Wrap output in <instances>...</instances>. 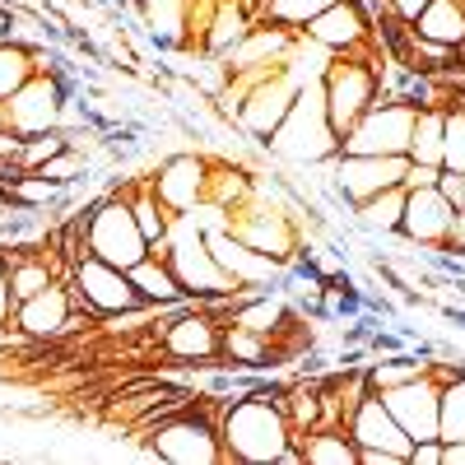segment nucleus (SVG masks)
I'll use <instances>...</instances> for the list:
<instances>
[{
    "label": "nucleus",
    "mask_w": 465,
    "mask_h": 465,
    "mask_svg": "<svg viewBox=\"0 0 465 465\" xmlns=\"http://www.w3.org/2000/svg\"><path fill=\"white\" fill-rule=\"evenodd\" d=\"M261 149H265V159H275V163H284V168H307V173L335 163L340 131L331 126L322 74H317V80H302V84H298L289 116H284L280 131L270 135Z\"/></svg>",
    "instance_id": "nucleus-1"
},
{
    "label": "nucleus",
    "mask_w": 465,
    "mask_h": 465,
    "mask_svg": "<svg viewBox=\"0 0 465 465\" xmlns=\"http://www.w3.org/2000/svg\"><path fill=\"white\" fill-rule=\"evenodd\" d=\"M219 442H223V460H247V465H275L280 451L293 442L289 438V419H284V410L275 401H270V381L265 377L238 401L223 396Z\"/></svg>",
    "instance_id": "nucleus-2"
},
{
    "label": "nucleus",
    "mask_w": 465,
    "mask_h": 465,
    "mask_svg": "<svg viewBox=\"0 0 465 465\" xmlns=\"http://www.w3.org/2000/svg\"><path fill=\"white\" fill-rule=\"evenodd\" d=\"M219 414L223 396L201 391L196 405H186L168 419H159L153 429L135 433L144 460H173V465H223V442H219Z\"/></svg>",
    "instance_id": "nucleus-3"
},
{
    "label": "nucleus",
    "mask_w": 465,
    "mask_h": 465,
    "mask_svg": "<svg viewBox=\"0 0 465 465\" xmlns=\"http://www.w3.org/2000/svg\"><path fill=\"white\" fill-rule=\"evenodd\" d=\"M84 223V238H89V256H103L112 265L131 270L135 261L149 256V238L140 232L135 214H131V201L122 196L116 186H107L103 196H94L84 210H74Z\"/></svg>",
    "instance_id": "nucleus-4"
},
{
    "label": "nucleus",
    "mask_w": 465,
    "mask_h": 465,
    "mask_svg": "<svg viewBox=\"0 0 465 465\" xmlns=\"http://www.w3.org/2000/svg\"><path fill=\"white\" fill-rule=\"evenodd\" d=\"M80 94L74 70H33L28 80L5 98V122L15 135H47L61 131L65 103Z\"/></svg>",
    "instance_id": "nucleus-5"
},
{
    "label": "nucleus",
    "mask_w": 465,
    "mask_h": 465,
    "mask_svg": "<svg viewBox=\"0 0 465 465\" xmlns=\"http://www.w3.org/2000/svg\"><path fill=\"white\" fill-rule=\"evenodd\" d=\"M381 65H391V61H372V56H331V65H326V74H322V89H326L331 126H335L340 135L377 103V94H381Z\"/></svg>",
    "instance_id": "nucleus-6"
},
{
    "label": "nucleus",
    "mask_w": 465,
    "mask_h": 465,
    "mask_svg": "<svg viewBox=\"0 0 465 465\" xmlns=\"http://www.w3.org/2000/svg\"><path fill=\"white\" fill-rule=\"evenodd\" d=\"M414 103L401 94H377V103L340 135V153H405L414 131Z\"/></svg>",
    "instance_id": "nucleus-7"
},
{
    "label": "nucleus",
    "mask_w": 465,
    "mask_h": 465,
    "mask_svg": "<svg viewBox=\"0 0 465 465\" xmlns=\"http://www.w3.org/2000/svg\"><path fill=\"white\" fill-rule=\"evenodd\" d=\"M317 47H326L331 56H372V61H391V56H377V24L368 15L363 0H335L331 10H322L312 24L302 28Z\"/></svg>",
    "instance_id": "nucleus-8"
},
{
    "label": "nucleus",
    "mask_w": 465,
    "mask_h": 465,
    "mask_svg": "<svg viewBox=\"0 0 465 465\" xmlns=\"http://www.w3.org/2000/svg\"><path fill=\"white\" fill-rule=\"evenodd\" d=\"M405 168H410L405 153H335V163L326 173H331L335 196L344 205H359V201L377 196V191H386V186H401Z\"/></svg>",
    "instance_id": "nucleus-9"
},
{
    "label": "nucleus",
    "mask_w": 465,
    "mask_h": 465,
    "mask_svg": "<svg viewBox=\"0 0 465 465\" xmlns=\"http://www.w3.org/2000/svg\"><path fill=\"white\" fill-rule=\"evenodd\" d=\"M70 284H74V293L89 302L94 317H116V312H135V307H144V298L131 284V275H126L122 265L103 261V256L74 261L70 265Z\"/></svg>",
    "instance_id": "nucleus-10"
},
{
    "label": "nucleus",
    "mask_w": 465,
    "mask_h": 465,
    "mask_svg": "<svg viewBox=\"0 0 465 465\" xmlns=\"http://www.w3.org/2000/svg\"><path fill=\"white\" fill-rule=\"evenodd\" d=\"M293 94H298V80H293V70L289 65H275L265 74V80L242 98V107H238V122H232V131H238L242 140H252V144H265L270 135L280 131V122L289 116V107H293Z\"/></svg>",
    "instance_id": "nucleus-11"
},
{
    "label": "nucleus",
    "mask_w": 465,
    "mask_h": 465,
    "mask_svg": "<svg viewBox=\"0 0 465 465\" xmlns=\"http://www.w3.org/2000/svg\"><path fill=\"white\" fill-rule=\"evenodd\" d=\"M205 177H210V153H201V149L163 153L159 168L149 173L153 191H159V201L173 214H191V210L205 201Z\"/></svg>",
    "instance_id": "nucleus-12"
},
{
    "label": "nucleus",
    "mask_w": 465,
    "mask_h": 465,
    "mask_svg": "<svg viewBox=\"0 0 465 465\" xmlns=\"http://www.w3.org/2000/svg\"><path fill=\"white\" fill-rule=\"evenodd\" d=\"M70 317H74V289H70V280H56L43 293L15 302L5 331H15L24 340H70Z\"/></svg>",
    "instance_id": "nucleus-13"
},
{
    "label": "nucleus",
    "mask_w": 465,
    "mask_h": 465,
    "mask_svg": "<svg viewBox=\"0 0 465 465\" xmlns=\"http://www.w3.org/2000/svg\"><path fill=\"white\" fill-rule=\"evenodd\" d=\"M386 410L396 414V423L419 442V438H438V401H442V381L438 372H419L401 386H391V391H381Z\"/></svg>",
    "instance_id": "nucleus-14"
},
{
    "label": "nucleus",
    "mask_w": 465,
    "mask_h": 465,
    "mask_svg": "<svg viewBox=\"0 0 465 465\" xmlns=\"http://www.w3.org/2000/svg\"><path fill=\"white\" fill-rule=\"evenodd\" d=\"M451 201L442 196L438 186H419V191H405V214H401V238L410 247H423V252H438L447 247V232H451Z\"/></svg>",
    "instance_id": "nucleus-15"
},
{
    "label": "nucleus",
    "mask_w": 465,
    "mask_h": 465,
    "mask_svg": "<svg viewBox=\"0 0 465 465\" xmlns=\"http://www.w3.org/2000/svg\"><path fill=\"white\" fill-rule=\"evenodd\" d=\"M349 438H354L359 447H377V451H391V456H401V460H410V447H414V438L396 423V414L386 410V401H381V391H368L363 401H359V410L349 414Z\"/></svg>",
    "instance_id": "nucleus-16"
},
{
    "label": "nucleus",
    "mask_w": 465,
    "mask_h": 465,
    "mask_svg": "<svg viewBox=\"0 0 465 465\" xmlns=\"http://www.w3.org/2000/svg\"><path fill=\"white\" fill-rule=\"evenodd\" d=\"M131 15L140 19L144 37L159 52L177 56L186 52V15H191V0H131Z\"/></svg>",
    "instance_id": "nucleus-17"
},
{
    "label": "nucleus",
    "mask_w": 465,
    "mask_h": 465,
    "mask_svg": "<svg viewBox=\"0 0 465 465\" xmlns=\"http://www.w3.org/2000/svg\"><path fill=\"white\" fill-rule=\"evenodd\" d=\"M219 363H223V368H238V372H270V368H280L275 340L261 335V331H247V326H238V322H223Z\"/></svg>",
    "instance_id": "nucleus-18"
},
{
    "label": "nucleus",
    "mask_w": 465,
    "mask_h": 465,
    "mask_svg": "<svg viewBox=\"0 0 465 465\" xmlns=\"http://www.w3.org/2000/svg\"><path fill=\"white\" fill-rule=\"evenodd\" d=\"M256 24V10L247 0H214V15H210V28L201 37V56H214L223 61L232 47L247 37V28Z\"/></svg>",
    "instance_id": "nucleus-19"
},
{
    "label": "nucleus",
    "mask_w": 465,
    "mask_h": 465,
    "mask_svg": "<svg viewBox=\"0 0 465 465\" xmlns=\"http://www.w3.org/2000/svg\"><path fill=\"white\" fill-rule=\"evenodd\" d=\"M131 284L140 289V298H144V307H153V312H159V307H182L186 302V289H182V280L173 275V265H168V256H144V261H135L131 270Z\"/></svg>",
    "instance_id": "nucleus-20"
},
{
    "label": "nucleus",
    "mask_w": 465,
    "mask_h": 465,
    "mask_svg": "<svg viewBox=\"0 0 465 465\" xmlns=\"http://www.w3.org/2000/svg\"><path fill=\"white\" fill-rule=\"evenodd\" d=\"M401 214H405V186H386L354 205V228L368 238H391V232H401Z\"/></svg>",
    "instance_id": "nucleus-21"
},
{
    "label": "nucleus",
    "mask_w": 465,
    "mask_h": 465,
    "mask_svg": "<svg viewBox=\"0 0 465 465\" xmlns=\"http://www.w3.org/2000/svg\"><path fill=\"white\" fill-rule=\"evenodd\" d=\"M410 28L419 37H429V43L460 47L465 43V0H429V10H423Z\"/></svg>",
    "instance_id": "nucleus-22"
},
{
    "label": "nucleus",
    "mask_w": 465,
    "mask_h": 465,
    "mask_svg": "<svg viewBox=\"0 0 465 465\" xmlns=\"http://www.w3.org/2000/svg\"><path fill=\"white\" fill-rule=\"evenodd\" d=\"M442 131H447V107H419L414 112V131H410V163H433L442 168Z\"/></svg>",
    "instance_id": "nucleus-23"
},
{
    "label": "nucleus",
    "mask_w": 465,
    "mask_h": 465,
    "mask_svg": "<svg viewBox=\"0 0 465 465\" xmlns=\"http://www.w3.org/2000/svg\"><path fill=\"white\" fill-rule=\"evenodd\" d=\"M302 465H359V442L349 429H312L302 438Z\"/></svg>",
    "instance_id": "nucleus-24"
},
{
    "label": "nucleus",
    "mask_w": 465,
    "mask_h": 465,
    "mask_svg": "<svg viewBox=\"0 0 465 465\" xmlns=\"http://www.w3.org/2000/svg\"><path fill=\"white\" fill-rule=\"evenodd\" d=\"M335 0H265V10H261V19H270V24H284V28H307L322 10H331Z\"/></svg>",
    "instance_id": "nucleus-25"
},
{
    "label": "nucleus",
    "mask_w": 465,
    "mask_h": 465,
    "mask_svg": "<svg viewBox=\"0 0 465 465\" xmlns=\"http://www.w3.org/2000/svg\"><path fill=\"white\" fill-rule=\"evenodd\" d=\"M65 149V135L61 131H47V135H19V149H15V168H24V173H37L47 159H56V153Z\"/></svg>",
    "instance_id": "nucleus-26"
},
{
    "label": "nucleus",
    "mask_w": 465,
    "mask_h": 465,
    "mask_svg": "<svg viewBox=\"0 0 465 465\" xmlns=\"http://www.w3.org/2000/svg\"><path fill=\"white\" fill-rule=\"evenodd\" d=\"M33 70H37V61H33L28 47H19V43H0V103H5Z\"/></svg>",
    "instance_id": "nucleus-27"
},
{
    "label": "nucleus",
    "mask_w": 465,
    "mask_h": 465,
    "mask_svg": "<svg viewBox=\"0 0 465 465\" xmlns=\"http://www.w3.org/2000/svg\"><path fill=\"white\" fill-rule=\"evenodd\" d=\"M442 168L465 173V112L447 107V131H442Z\"/></svg>",
    "instance_id": "nucleus-28"
},
{
    "label": "nucleus",
    "mask_w": 465,
    "mask_h": 465,
    "mask_svg": "<svg viewBox=\"0 0 465 465\" xmlns=\"http://www.w3.org/2000/svg\"><path fill=\"white\" fill-rule=\"evenodd\" d=\"M405 465H447V442L442 438H419L410 447V460Z\"/></svg>",
    "instance_id": "nucleus-29"
},
{
    "label": "nucleus",
    "mask_w": 465,
    "mask_h": 465,
    "mask_svg": "<svg viewBox=\"0 0 465 465\" xmlns=\"http://www.w3.org/2000/svg\"><path fill=\"white\" fill-rule=\"evenodd\" d=\"M438 191L451 201V210H465V173H456V168H442V177H438Z\"/></svg>",
    "instance_id": "nucleus-30"
},
{
    "label": "nucleus",
    "mask_w": 465,
    "mask_h": 465,
    "mask_svg": "<svg viewBox=\"0 0 465 465\" xmlns=\"http://www.w3.org/2000/svg\"><path fill=\"white\" fill-rule=\"evenodd\" d=\"M438 177H442V168H433V163H410L405 168V191H419V186H438Z\"/></svg>",
    "instance_id": "nucleus-31"
},
{
    "label": "nucleus",
    "mask_w": 465,
    "mask_h": 465,
    "mask_svg": "<svg viewBox=\"0 0 465 465\" xmlns=\"http://www.w3.org/2000/svg\"><path fill=\"white\" fill-rule=\"evenodd\" d=\"M423 10H429V0H386V15L401 19V24H414Z\"/></svg>",
    "instance_id": "nucleus-32"
},
{
    "label": "nucleus",
    "mask_w": 465,
    "mask_h": 465,
    "mask_svg": "<svg viewBox=\"0 0 465 465\" xmlns=\"http://www.w3.org/2000/svg\"><path fill=\"white\" fill-rule=\"evenodd\" d=\"M438 252L465 256V210H456V219H451V232H447V247H438Z\"/></svg>",
    "instance_id": "nucleus-33"
},
{
    "label": "nucleus",
    "mask_w": 465,
    "mask_h": 465,
    "mask_svg": "<svg viewBox=\"0 0 465 465\" xmlns=\"http://www.w3.org/2000/svg\"><path fill=\"white\" fill-rule=\"evenodd\" d=\"M359 465H405V460L391 451H377V447H359Z\"/></svg>",
    "instance_id": "nucleus-34"
},
{
    "label": "nucleus",
    "mask_w": 465,
    "mask_h": 465,
    "mask_svg": "<svg viewBox=\"0 0 465 465\" xmlns=\"http://www.w3.org/2000/svg\"><path fill=\"white\" fill-rule=\"evenodd\" d=\"M15 149H19V135L15 131H0V163H10Z\"/></svg>",
    "instance_id": "nucleus-35"
},
{
    "label": "nucleus",
    "mask_w": 465,
    "mask_h": 465,
    "mask_svg": "<svg viewBox=\"0 0 465 465\" xmlns=\"http://www.w3.org/2000/svg\"><path fill=\"white\" fill-rule=\"evenodd\" d=\"M447 465H465V438L460 442H447Z\"/></svg>",
    "instance_id": "nucleus-36"
},
{
    "label": "nucleus",
    "mask_w": 465,
    "mask_h": 465,
    "mask_svg": "<svg viewBox=\"0 0 465 465\" xmlns=\"http://www.w3.org/2000/svg\"><path fill=\"white\" fill-rule=\"evenodd\" d=\"M0 43H10V5L0 0Z\"/></svg>",
    "instance_id": "nucleus-37"
},
{
    "label": "nucleus",
    "mask_w": 465,
    "mask_h": 465,
    "mask_svg": "<svg viewBox=\"0 0 465 465\" xmlns=\"http://www.w3.org/2000/svg\"><path fill=\"white\" fill-rule=\"evenodd\" d=\"M0 131H10V122H5V103H0Z\"/></svg>",
    "instance_id": "nucleus-38"
}]
</instances>
